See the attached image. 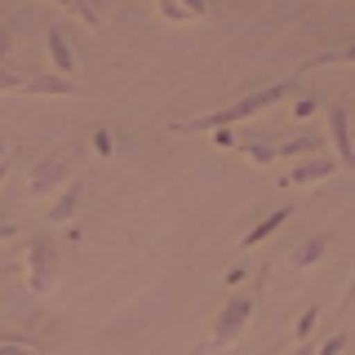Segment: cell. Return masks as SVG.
I'll list each match as a JSON object with an SVG mask.
<instances>
[{
	"label": "cell",
	"mask_w": 355,
	"mask_h": 355,
	"mask_svg": "<svg viewBox=\"0 0 355 355\" xmlns=\"http://www.w3.org/2000/svg\"><path fill=\"white\" fill-rule=\"evenodd\" d=\"M293 80H280V85H262L258 94H244L236 98L231 107H218V111H205V116H191V120H173V133H218V129H231L236 120H249V116H258V111L266 107H275V103H284V98H293Z\"/></svg>",
	"instance_id": "cell-1"
},
{
	"label": "cell",
	"mask_w": 355,
	"mask_h": 355,
	"mask_svg": "<svg viewBox=\"0 0 355 355\" xmlns=\"http://www.w3.org/2000/svg\"><path fill=\"white\" fill-rule=\"evenodd\" d=\"M258 284H262V271H258V280H253V288H236V293H227V302L218 306L214 329H209V338H205V351L209 347L227 351V347L240 342V333L249 329L253 315H258Z\"/></svg>",
	"instance_id": "cell-2"
},
{
	"label": "cell",
	"mask_w": 355,
	"mask_h": 355,
	"mask_svg": "<svg viewBox=\"0 0 355 355\" xmlns=\"http://www.w3.org/2000/svg\"><path fill=\"white\" fill-rule=\"evenodd\" d=\"M58 244H53L49 236H31L27 244H22V280H27V293H53L58 288Z\"/></svg>",
	"instance_id": "cell-3"
},
{
	"label": "cell",
	"mask_w": 355,
	"mask_h": 355,
	"mask_svg": "<svg viewBox=\"0 0 355 355\" xmlns=\"http://www.w3.org/2000/svg\"><path fill=\"white\" fill-rule=\"evenodd\" d=\"M76 160L67 151H49V155H40L36 164H31V173H27V191L31 196H53V191H62L67 182H76Z\"/></svg>",
	"instance_id": "cell-4"
},
{
	"label": "cell",
	"mask_w": 355,
	"mask_h": 355,
	"mask_svg": "<svg viewBox=\"0 0 355 355\" xmlns=\"http://www.w3.org/2000/svg\"><path fill=\"white\" fill-rule=\"evenodd\" d=\"M324 120H329V147H333V160L342 164V169L355 173V142H351V116L347 107H324Z\"/></svg>",
	"instance_id": "cell-5"
},
{
	"label": "cell",
	"mask_w": 355,
	"mask_h": 355,
	"mask_svg": "<svg viewBox=\"0 0 355 355\" xmlns=\"http://www.w3.org/2000/svg\"><path fill=\"white\" fill-rule=\"evenodd\" d=\"M333 173H338V160H333V151H324V155H306V160L288 164V178H280V182L284 187H315Z\"/></svg>",
	"instance_id": "cell-6"
},
{
	"label": "cell",
	"mask_w": 355,
	"mask_h": 355,
	"mask_svg": "<svg viewBox=\"0 0 355 355\" xmlns=\"http://www.w3.org/2000/svg\"><path fill=\"white\" fill-rule=\"evenodd\" d=\"M44 53H49V62H53V76L76 80V49L67 44L62 27H44Z\"/></svg>",
	"instance_id": "cell-7"
},
{
	"label": "cell",
	"mask_w": 355,
	"mask_h": 355,
	"mask_svg": "<svg viewBox=\"0 0 355 355\" xmlns=\"http://www.w3.org/2000/svg\"><path fill=\"white\" fill-rule=\"evenodd\" d=\"M22 94H36V98H80L85 85L80 80H62L53 71H40V76H27L22 80Z\"/></svg>",
	"instance_id": "cell-8"
},
{
	"label": "cell",
	"mask_w": 355,
	"mask_h": 355,
	"mask_svg": "<svg viewBox=\"0 0 355 355\" xmlns=\"http://www.w3.org/2000/svg\"><path fill=\"white\" fill-rule=\"evenodd\" d=\"M329 244H333L329 231H315V236H306L302 244H297V249H288V271H311L315 262H324Z\"/></svg>",
	"instance_id": "cell-9"
},
{
	"label": "cell",
	"mask_w": 355,
	"mask_h": 355,
	"mask_svg": "<svg viewBox=\"0 0 355 355\" xmlns=\"http://www.w3.org/2000/svg\"><path fill=\"white\" fill-rule=\"evenodd\" d=\"M80 200H85V178H76V182H67L62 191L53 196V205H49V214H44V222H71L76 209H80Z\"/></svg>",
	"instance_id": "cell-10"
},
{
	"label": "cell",
	"mask_w": 355,
	"mask_h": 355,
	"mask_svg": "<svg viewBox=\"0 0 355 355\" xmlns=\"http://www.w3.org/2000/svg\"><path fill=\"white\" fill-rule=\"evenodd\" d=\"M275 151H280V160L288 164H297V160H306V155H324V138L320 133H297V138H288V142H275Z\"/></svg>",
	"instance_id": "cell-11"
},
{
	"label": "cell",
	"mask_w": 355,
	"mask_h": 355,
	"mask_svg": "<svg viewBox=\"0 0 355 355\" xmlns=\"http://www.w3.org/2000/svg\"><path fill=\"white\" fill-rule=\"evenodd\" d=\"M236 151L253 164V169H266V164L280 160V151H275V142H271V138H240V142H236Z\"/></svg>",
	"instance_id": "cell-12"
},
{
	"label": "cell",
	"mask_w": 355,
	"mask_h": 355,
	"mask_svg": "<svg viewBox=\"0 0 355 355\" xmlns=\"http://www.w3.org/2000/svg\"><path fill=\"white\" fill-rule=\"evenodd\" d=\"M288 214H293V209H271V214H266L262 222H258V227H253V231H244V249H253V244H262L266 236H275V231H280L284 227V222H288Z\"/></svg>",
	"instance_id": "cell-13"
},
{
	"label": "cell",
	"mask_w": 355,
	"mask_h": 355,
	"mask_svg": "<svg viewBox=\"0 0 355 355\" xmlns=\"http://www.w3.org/2000/svg\"><path fill=\"white\" fill-rule=\"evenodd\" d=\"M58 9H62V14L71 18V22H80L85 31H98V27H103L98 9H94V5H85V0H58Z\"/></svg>",
	"instance_id": "cell-14"
},
{
	"label": "cell",
	"mask_w": 355,
	"mask_h": 355,
	"mask_svg": "<svg viewBox=\"0 0 355 355\" xmlns=\"http://www.w3.org/2000/svg\"><path fill=\"white\" fill-rule=\"evenodd\" d=\"M324 62H355V40L338 44V49H324V53H311V58L302 62V71H311V67H324Z\"/></svg>",
	"instance_id": "cell-15"
},
{
	"label": "cell",
	"mask_w": 355,
	"mask_h": 355,
	"mask_svg": "<svg viewBox=\"0 0 355 355\" xmlns=\"http://www.w3.org/2000/svg\"><path fill=\"white\" fill-rule=\"evenodd\" d=\"M160 18H169V22H196V18H205V5H173V0H160Z\"/></svg>",
	"instance_id": "cell-16"
},
{
	"label": "cell",
	"mask_w": 355,
	"mask_h": 355,
	"mask_svg": "<svg viewBox=\"0 0 355 355\" xmlns=\"http://www.w3.org/2000/svg\"><path fill=\"white\" fill-rule=\"evenodd\" d=\"M0 355H36V342L22 338V333L0 329Z\"/></svg>",
	"instance_id": "cell-17"
},
{
	"label": "cell",
	"mask_w": 355,
	"mask_h": 355,
	"mask_svg": "<svg viewBox=\"0 0 355 355\" xmlns=\"http://www.w3.org/2000/svg\"><path fill=\"white\" fill-rule=\"evenodd\" d=\"M347 342H351V333L338 329V333H329V338L315 347V355H342V351H347Z\"/></svg>",
	"instance_id": "cell-18"
},
{
	"label": "cell",
	"mask_w": 355,
	"mask_h": 355,
	"mask_svg": "<svg viewBox=\"0 0 355 355\" xmlns=\"http://www.w3.org/2000/svg\"><path fill=\"white\" fill-rule=\"evenodd\" d=\"M315 320H320V311L315 306H306L302 315H297V329H293V342H306L311 333H315Z\"/></svg>",
	"instance_id": "cell-19"
},
{
	"label": "cell",
	"mask_w": 355,
	"mask_h": 355,
	"mask_svg": "<svg viewBox=\"0 0 355 355\" xmlns=\"http://www.w3.org/2000/svg\"><path fill=\"white\" fill-rule=\"evenodd\" d=\"M22 80H27L22 71H14V67L0 62V94H9V89H22Z\"/></svg>",
	"instance_id": "cell-20"
},
{
	"label": "cell",
	"mask_w": 355,
	"mask_h": 355,
	"mask_svg": "<svg viewBox=\"0 0 355 355\" xmlns=\"http://www.w3.org/2000/svg\"><path fill=\"white\" fill-rule=\"evenodd\" d=\"M315 111H320V103H315V98H293V116H297V120L315 116Z\"/></svg>",
	"instance_id": "cell-21"
},
{
	"label": "cell",
	"mask_w": 355,
	"mask_h": 355,
	"mask_svg": "<svg viewBox=\"0 0 355 355\" xmlns=\"http://www.w3.org/2000/svg\"><path fill=\"white\" fill-rule=\"evenodd\" d=\"M94 151H98V155H111V133H107L103 125L94 129Z\"/></svg>",
	"instance_id": "cell-22"
},
{
	"label": "cell",
	"mask_w": 355,
	"mask_h": 355,
	"mask_svg": "<svg viewBox=\"0 0 355 355\" xmlns=\"http://www.w3.org/2000/svg\"><path fill=\"white\" fill-rule=\"evenodd\" d=\"M355 302V271H351V280H347V288H342V302H338V311H347Z\"/></svg>",
	"instance_id": "cell-23"
},
{
	"label": "cell",
	"mask_w": 355,
	"mask_h": 355,
	"mask_svg": "<svg viewBox=\"0 0 355 355\" xmlns=\"http://www.w3.org/2000/svg\"><path fill=\"white\" fill-rule=\"evenodd\" d=\"M214 142H218V147H236L240 138H236V133H231V129H218V133H214Z\"/></svg>",
	"instance_id": "cell-24"
},
{
	"label": "cell",
	"mask_w": 355,
	"mask_h": 355,
	"mask_svg": "<svg viewBox=\"0 0 355 355\" xmlns=\"http://www.w3.org/2000/svg\"><path fill=\"white\" fill-rule=\"evenodd\" d=\"M9 49H14V36H9V27H0V58H9Z\"/></svg>",
	"instance_id": "cell-25"
},
{
	"label": "cell",
	"mask_w": 355,
	"mask_h": 355,
	"mask_svg": "<svg viewBox=\"0 0 355 355\" xmlns=\"http://www.w3.org/2000/svg\"><path fill=\"white\" fill-rule=\"evenodd\" d=\"M5 240H18V227H14V222H0V244H5Z\"/></svg>",
	"instance_id": "cell-26"
},
{
	"label": "cell",
	"mask_w": 355,
	"mask_h": 355,
	"mask_svg": "<svg viewBox=\"0 0 355 355\" xmlns=\"http://www.w3.org/2000/svg\"><path fill=\"white\" fill-rule=\"evenodd\" d=\"M288 355H315V347H311V342H293V347H288Z\"/></svg>",
	"instance_id": "cell-27"
},
{
	"label": "cell",
	"mask_w": 355,
	"mask_h": 355,
	"mask_svg": "<svg viewBox=\"0 0 355 355\" xmlns=\"http://www.w3.org/2000/svg\"><path fill=\"white\" fill-rule=\"evenodd\" d=\"M284 351V342H280V347H266V351H258V355H280Z\"/></svg>",
	"instance_id": "cell-28"
},
{
	"label": "cell",
	"mask_w": 355,
	"mask_h": 355,
	"mask_svg": "<svg viewBox=\"0 0 355 355\" xmlns=\"http://www.w3.org/2000/svg\"><path fill=\"white\" fill-rule=\"evenodd\" d=\"M5 178H9V160H5V164H0V187H5Z\"/></svg>",
	"instance_id": "cell-29"
}]
</instances>
